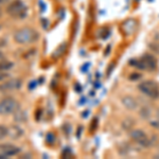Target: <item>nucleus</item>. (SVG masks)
Segmentation results:
<instances>
[{
  "label": "nucleus",
  "mask_w": 159,
  "mask_h": 159,
  "mask_svg": "<svg viewBox=\"0 0 159 159\" xmlns=\"http://www.w3.org/2000/svg\"><path fill=\"white\" fill-rule=\"evenodd\" d=\"M39 34L35 29L32 28H24L17 31L14 34V40L19 45H28L37 42Z\"/></svg>",
  "instance_id": "1"
},
{
  "label": "nucleus",
  "mask_w": 159,
  "mask_h": 159,
  "mask_svg": "<svg viewBox=\"0 0 159 159\" xmlns=\"http://www.w3.org/2000/svg\"><path fill=\"white\" fill-rule=\"evenodd\" d=\"M7 13L15 19H24L28 15V7L21 0H14L7 6Z\"/></svg>",
  "instance_id": "2"
},
{
  "label": "nucleus",
  "mask_w": 159,
  "mask_h": 159,
  "mask_svg": "<svg viewBox=\"0 0 159 159\" xmlns=\"http://www.w3.org/2000/svg\"><path fill=\"white\" fill-rule=\"evenodd\" d=\"M130 64H133L132 66H135V67L139 68L141 70L153 71L157 67V61L151 54H144L140 60H134L130 61Z\"/></svg>",
  "instance_id": "3"
},
{
  "label": "nucleus",
  "mask_w": 159,
  "mask_h": 159,
  "mask_svg": "<svg viewBox=\"0 0 159 159\" xmlns=\"http://www.w3.org/2000/svg\"><path fill=\"white\" fill-rule=\"evenodd\" d=\"M139 90L148 98L156 100L159 98V86L154 81H144L138 86Z\"/></svg>",
  "instance_id": "4"
},
{
  "label": "nucleus",
  "mask_w": 159,
  "mask_h": 159,
  "mask_svg": "<svg viewBox=\"0 0 159 159\" xmlns=\"http://www.w3.org/2000/svg\"><path fill=\"white\" fill-rule=\"evenodd\" d=\"M19 109V103L14 98H6L0 101V115L9 116Z\"/></svg>",
  "instance_id": "5"
},
{
  "label": "nucleus",
  "mask_w": 159,
  "mask_h": 159,
  "mask_svg": "<svg viewBox=\"0 0 159 159\" xmlns=\"http://www.w3.org/2000/svg\"><path fill=\"white\" fill-rule=\"evenodd\" d=\"M130 138L135 140L141 147L148 148L151 145V139L142 129H133L130 132Z\"/></svg>",
  "instance_id": "6"
},
{
  "label": "nucleus",
  "mask_w": 159,
  "mask_h": 159,
  "mask_svg": "<svg viewBox=\"0 0 159 159\" xmlns=\"http://www.w3.org/2000/svg\"><path fill=\"white\" fill-rule=\"evenodd\" d=\"M21 87V81L19 79H12L4 81L0 84V91L6 92V91H13V90H18Z\"/></svg>",
  "instance_id": "7"
},
{
  "label": "nucleus",
  "mask_w": 159,
  "mask_h": 159,
  "mask_svg": "<svg viewBox=\"0 0 159 159\" xmlns=\"http://www.w3.org/2000/svg\"><path fill=\"white\" fill-rule=\"evenodd\" d=\"M20 152V148L13 144H0V154L7 158L17 155Z\"/></svg>",
  "instance_id": "8"
},
{
  "label": "nucleus",
  "mask_w": 159,
  "mask_h": 159,
  "mask_svg": "<svg viewBox=\"0 0 159 159\" xmlns=\"http://www.w3.org/2000/svg\"><path fill=\"white\" fill-rule=\"evenodd\" d=\"M122 103L127 109H129V110L137 109V107H138L137 100H136L135 98H133V97H130V96L124 97V98L122 99Z\"/></svg>",
  "instance_id": "9"
},
{
  "label": "nucleus",
  "mask_w": 159,
  "mask_h": 159,
  "mask_svg": "<svg viewBox=\"0 0 159 159\" xmlns=\"http://www.w3.org/2000/svg\"><path fill=\"white\" fill-rule=\"evenodd\" d=\"M66 49H67V43H63L61 45L58 46L57 49H56V50L54 51V52H53L52 58H54V60H56V58L61 57V56L64 54V52L66 51Z\"/></svg>",
  "instance_id": "10"
},
{
  "label": "nucleus",
  "mask_w": 159,
  "mask_h": 159,
  "mask_svg": "<svg viewBox=\"0 0 159 159\" xmlns=\"http://www.w3.org/2000/svg\"><path fill=\"white\" fill-rule=\"evenodd\" d=\"M7 134H9V129L6 126H3V125H0V140L6 138Z\"/></svg>",
  "instance_id": "11"
},
{
  "label": "nucleus",
  "mask_w": 159,
  "mask_h": 159,
  "mask_svg": "<svg viewBox=\"0 0 159 159\" xmlns=\"http://www.w3.org/2000/svg\"><path fill=\"white\" fill-rule=\"evenodd\" d=\"M54 141H55V136L53 135L52 133H49V134L47 135V142L52 144V143H54Z\"/></svg>",
  "instance_id": "12"
},
{
  "label": "nucleus",
  "mask_w": 159,
  "mask_h": 159,
  "mask_svg": "<svg viewBox=\"0 0 159 159\" xmlns=\"http://www.w3.org/2000/svg\"><path fill=\"white\" fill-rule=\"evenodd\" d=\"M10 3V0H0V13H1V9L4 6H7Z\"/></svg>",
  "instance_id": "13"
},
{
  "label": "nucleus",
  "mask_w": 159,
  "mask_h": 159,
  "mask_svg": "<svg viewBox=\"0 0 159 159\" xmlns=\"http://www.w3.org/2000/svg\"><path fill=\"white\" fill-rule=\"evenodd\" d=\"M7 76V73H0V82L3 81V80L6 79Z\"/></svg>",
  "instance_id": "14"
},
{
  "label": "nucleus",
  "mask_w": 159,
  "mask_h": 159,
  "mask_svg": "<svg viewBox=\"0 0 159 159\" xmlns=\"http://www.w3.org/2000/svg\"><path fill=\"white\" fill-rule=\"evenodd\" d=\"M3 56H4V54L1 52V51H0V61H1L2 60H3Z\"/></svg>",
  "instance_id": "15"
},
{
  "label": "nucleus",
  "mask_w": 159,
  "mask_h": 159,
  "mask_svg": "<svg viewBox=\"0 0 159 159\" xmlns=\"http://www.w3.org/2000/svg\"><path fill=\"white\" fill-rule=\"evenodd\" d=\"M7 157L6 156H3V155H1V154H0V159H6Z\"/></svg>",
  "instance_id": "16"
}]
</instances>
